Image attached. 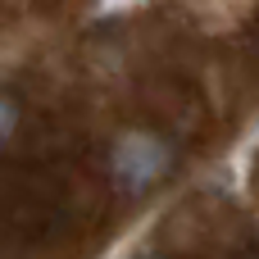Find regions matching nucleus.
Wrapping results in <instances>:
<instances>
[{
  "label": "nucleus",
  "instance_id": "obj_2",
  "mask_svg": "<svg viewBox=\"0 0 259 259\" xmlns=\"http://www.w3.org/2000/svg\"><path fill=\"white\" fill-rule=\"evenodd\" d=\"M14 132H18V105L9 91H0V146L14 141Z\"/></svg>",
  "mask_w": 259,
  "mask_h": 259
},
{
  "label": "nucleus",
  "instance_id": "obj_1",
  "mask_svg": "<svg viewBox=\"0 0 259 259\" xmlns=\"http://www.w3.org/2000/svg\"><path fill=\"white\" fill-rule=\"evenodd\" d=\"M173 168V146L168 137H159L155 127H132L114 141L109 150V178H114V191L118 196H150Z\"/></svg>",
  "mask_w": 259,
  "mask_h": 259
}]
</instances>
